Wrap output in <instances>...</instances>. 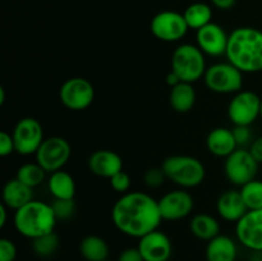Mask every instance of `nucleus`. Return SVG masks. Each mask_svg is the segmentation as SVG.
<instances>
[{
  "instance_id": "18",
  "label": "nucleus",
  "mask_w": 262,
  "mask_h": 261,
  "mask_svg": "<svg viewBox=\"0 0 262 261\" xmlns=\"http://www.w3.org/2000/svg\"><path fill=\"white\" fill-rule=\"evenodd\" d=\"M216 209L220 216L227 222L237 223L248 211L239 191L229 189L223 192L216 202Z\"/></svg>"
},
{
  "instance_id": "6",
  "label": "nucleus",
  "mask_w": 262,
  "mask_h": 261,
  "mask_svg": "<svg viewBox=\"0 0 262 261\" xmlns=\"http://www.w3.org/2000/svg\"><path fill=\"white\" fill-rule=\"evenodd\" d=\"M205 84L215 94H237L242 91L243 72L232 63H215L206 69L204 76Z\"/></svg>"
},
{
  "instance_id": "25",
  "label": "nucleus",
  "mask_w": 262,
  "mask_h": 261,
  "mask_svg": "<svg viewBox=\"0 0 262 261\" xmlns=\"http://www.w3.org/2000/svg\"><path fill=\"white\" fill-rule=\"evenodd\" d=\"M79 253L86 261H104L109 258V246L99 235H87L79 243Z\"/></svg>"
},
{
  "instance_id": "16",
  "label": "nucleus",
  "mask_w": 262,
  "mask_h": 261,
  "mask_svg": "<svg viewBox=\"0 0 262 261\" xmlns=\"http://www.w3.org/2000/svg\"><path fill=\"white\" fill-rule=\"evenodd\" d=\"M137 247L145 261H169L173 253L170 238L159 229L140 238Z\"/></svg>"
},
{
  "instance_id": "34",
  "label": "nucleus",
  "mask_w": 262,
  "mask_h": 261,
  "mask_svg": "<svg viewBox=\"0 0 262 261\" xmlns=\"http://www.w3.org/2000/svg\"><path fill=\"white\" fill-rule=\"evenodd\" d=\"M17 258V247L14 242L8 238L0 240V261H15Z\"/></svg>"
},
{
  "instance_id": "2",
  "label": "nucleus",
  "mask_w": 262,
  "mask_h": 261,
  "mask_svg": "<svg viewBox=\"0 0 262 261\" xmlns=\"http://www.w3.org/2000/svg\"><path fill=\"white\" fill-rule=\"evenodd\" d=\"M228 61L243 73L262 72V31L253 27H238L229 33Z\"/></svg>"
},
{
  "instance_id": "32",
  "label": "nucleus",
  "mask_w": 262,
  "mask_h": 261,
  "mask_svg": "<svg viewBox=\"0 0 262 261\" xmlns=\"http://www.w3.org/2000/svg\"><path fill=\"white\" fill-rule=\"evenodd\" d=\"M233 136L235 138L238 148H243L245 146L251 145V140H252V133H251L250 125H234L232 128Z\"/></svg>"
},
{
  "instance_id": "14",
  "label": "nucleus",
  "mask_w": 262,
  "mask_h": 261,
  "mask_svg": "<svg viewBox=\"0 0 262 261\" xmlns=\"http://www.w3.org/2000/svg\"><path fill=\"white\" fill-rule=\"evenodd\" d=\"M235 234L239 243L252 252L262 251V209L248 210L237 222Z\"/></svg>"
},
{
  "instance_id": "37",
  "label": "nucleus",
  "mask_w": 262,
  "mask_h": 261,
  "mask_svg": "<svg viewBox=\"0 0 262 261\" xmlns=\"http://www.w3.org/2000/svg\"><path fill=\"white\" fill-rule=\"evenodd\" d=\"M250 153L258 164H262V136L252 141L250 145Z\"/></svg>"
},
{
  "instance_id": "15",
  "label": "nucleus",
  "mask_w": 262,
  "mask_h": 261,
  "mask_svg": "<svg viewBox=\"0 0 262 261\" xmlns=\"http://www.w3.org/2000/svg\"><path fill=\"white\" fill-rule=\"evenodd\" d=\"M196 41L205 55L222 56L227 54L229 35L222 26L211 22L196 31Z\"/></svg>"
},
{
  "instance_id": "21",
  "label": "nucleus",
  "mask_w": 262,
  "mask_h": 261,
  "mask_svg": "<svg viewBox=\"0 0 262 261\" xmlns=\"http://www.w3.org/2000/svg\"><path fill=\"white\" fill-rule=\"evenodd\" d=\"M237 255V245L228 235H216L206 246L207 261H235Z\"/></svg>"
},
{
  "instance_id": "19",
  "label": "nucleus",
  "mask_w": 262,
  "mask_h": 261,
  "mask_svg": "<svg viewBox=\"0 0 262 261\" xmlns=\"http://www.w3.org/2000/svg\"><path fill=\"white\" fill-rule=\"evenodd\" d=\"M206 146L210 154L217 158H228L238 148L232 129L217 127L210 130L206 138Z\"/></svg>"
},
{
  "instance_id": "11",
  "label": "nucleus",
  "mask_w": 262,
  "mask_h": 261,
  "mask_svg": "<svg viewBox=\"0 0 262 261\" xmlns=\"http://www.w3.org/2000/svg\"><path fill=\"white\" fill-rule=\"evenodd\" d=\"M15 153L19 155H35L43 142V128L35 118H22L13 129Z\"/></svg>"
},
{
  "instance_id": "44",
  "label": "nucleus",
  "mask_w": 262,
  "mask_h": 261,
  "mask_svg": "<svg viewBox=\"0 0 262 261\" xmlns=\"http://www.w3.org/2000/svg\"><path fill=\"white\" fill-rule=\"evenodd\" d=\"M104 261H113V260H109V258H107V260H104Z\"/></svg>"
},
{
  "instance_id": "39",
  "label": "nucleus",
  "mask_w": 262,
  "mask_h": 261,
  "mask_svg": "<svg viewBox=\"0 0 262 261\" xmlns=\"http://www.w3.org/2000/svg\"><path fill=\"white\" fill-rule=\"evenodd\" d=\"M181 78H179L178 76H177L176 73H174L173 71H170L168 73V76H166V83L169 84V86H170V89L171 87H174V86H177V84L178 83H181Z\"/></svg>"
},
{
  "instance_id": "12",
  "label": "nucleus",
  "mask_w": 262,
  "mask_h": 261,
  "mask_svg": "<svg viewBox=\"0 0 262 261\" xmlns=\"http://www.w3.org/2000/svg\"><path fill=\"white\" fill-rule=\"evenodd\" d=\"M261 99L253 91H239L228 105V117L234 125H251L260 117Z\"/></svg>"
},
{
  "instance_id": "23",
  "label": "nucleus",
  "mask_w": 262,
  "mask_h": 261,
  "mask_svg": "<svg viewBox=\"0 0 262 261\" xmlns=\"http://www.w3.org/2000/svg\"><path fill=\"white\" fill-rule=\"evenodd\" d=\"M169 102L171 109L177 113H188L196 104V91L192 83L181 82L177 86L171 87Z\"/></svg>"
},
{
  "instance_id": "17",
  "label": "nucleus",
  "mask_w": 262,
  "mask_h": 261,
  "mask_svg": "<svg viewBox=\"0 0 262 261\" xmlns=\"http://www.w3.org/2000/svg\"><path fill=\"white\" fill-rule=\"evenodd\" d=\"M89 169L92 174L110 179L123 170V160L112 150H97L89 158Z\"/></svg>"
},
{
  "instance_id": "26",
  "label": "nucleus",
  "mask_w": 262,
  "mask_h": 261,
  "mask_svg": "<svg viewBox=\"0 0 262 261\" xmlns=\"http://www.w3.org/2000/svg\"><path fill=\"white\" fill-rule=\"evenodd\" d=\"M183 15L189 30L199 31L204 26L211 23L212 9L206 3L196 2L186 8Z\"/></svg>"
},
{
  "instance_id": "22",
  "label": "nucleus",
  "mask_w": 262,
  "mask_h": 261,
  "mask_svg": "<svg viewBox=\"0 0 262 261\" xmlns=\"http://www.w3.org/2000/svg\"><path fill=\"white\" fill-rule=\"evenodd\" d=\"M48 187L54 199H74V194H76L74 178L63 169L51 173V176L49 177Z\"/></svg>"
},
{
  "instance_id": "31",
  "label": "nucleus",
  "mask_w": 262,
  "mask_h": 261,
  "mask_svg": "<svg viewBox=\"0 0 262 261\" xmlns=\"http://www.w3.org/2000/svg\"><path fill=\"white\" fill-rule=\"evenodd\" d=\"M165 179L166 176L161 168H150L143 176V182L148 188H159Z\"/></svg>"
},
{
  "instance_id": "27",
  "label": "nucleus",
  "mask_w": 262,
  "mask_h": 261,
  "mask_svg": "<svg viewBox=\"0 0 262 261\" xmlns=\"http://www.w3.org/2000/svg\"><path fill=\"white\" fill-rule=\"evenodd\" d=\"M15 178L25 183L26 186L35 188L40 186L46 178V170L37 163H27L23 164L18 168Z\"/></svg>"
},
{
  "instance_id": "29",
  "label": "nucleus",
  "mask_w": 262,
  "mask_h": 261,
  "mask_svg": "<svg viewBox=\"0 0 262 261\" xmlns=\"http://www.w3.org/2000/svg\"><path fill=\"white\" fill-rule=\"evenodd\" d=\"M239 192L248 210L262 209V181L253 179L241 187Z\"/></svg>"
},
{
  "instance_id": "40",
  "label": "nucleus",
  "mask_w": 262,
  "mask_h": 261,
  "mask_svg": "<svg viewBox=\"0 0 262 261\" xmlns=\"http://www.w3.org/2000/svg\"><path fill=\"white\" fill-rule=\"evenodd\" d=\"M7 212H8V207L5 206L4 204L0 205V227H4L5 223H7Z\"/></svg>"
},
{
  "instance_id": "13",
  "label": "nucleus",
  "mask_w": 262,
  "mask_h": 261,
  "mask_svg": "<svg viewBox=\"0 0 262 261\" xmlns=\"http://www.w3.org/2000/svg\"><path fill=\"white\" fill-rule=\"evenodd\" d=\"M158 202L161 217L169 222L184 219L191 214L194 206L193 197L184 189L169 191Z\"/></svg>"
},
{
  "instance_id": "36",
  "label": "nucleus",
  "mask_w": 262,
  "mask_h": 261,
  "mask_svg": "<svg viewBox=\"0 0 262 261\" xmlns=\"http://www.w3.org/2000/svg\"><path fill=\"white\" fill-rule=\"evenodd\" d=\"M117 261H145V260H143L138 247H128L119 253Z\"/></svg>"
},
{
  "instance_id": "3",
  "label": "nucleus",
  "mask_w": 262,
  "mask_h": 261,
  "mask_svg": "<svg viewBox=\"0 0 262 261\" xmlns=\"http://www.w3.org/2000/svg\"><path fill=\"white\" fill-rule=\"evenodd\" d=\"M14 228L20 235L30 240L54 232L58 219H56L51 204L32 200L20 209L15 210Z\"/></svg>"
},
{
  "instance_id": "4",
  "label": "nucleus",
  "mask_w": 262,
  "mask_h": 261,
  "mask_svg": "<svg viewBox=\"0 0 262 261\" xmlns=\"http://www.w3.org/2000/svg\"><path fill=\"white\" fill-rule=\"evenodd\" d=\"M166 179L183 188H194L204 182L206 169L201 160L189 155H173L161 164Z\"/></svg>"
},
{
  "instance_id": "30",
  "label": "nucleus",
  "mask_w": 262,
  "mask_h": 261,
  "mask_svg": "<svg viewBox=\"0 0 262 261\" xmlns=\"http://www.w3.org/2000/svg\"><path fill=\"white\" fill-rule=\"evenodd\" d=\"M51 207L54 210L56 219L58 220H68L76 212V202L74 199L61 200V199H54L51 202Z\"/></svg>"
},
{
  "instance_id": "24",
  "label": "nucleus",
  "mask_w": 262,
  "mask_h": 261,
  "mask_svg": "<svg viewBox=\"0 0 262 261\" xmlns=\"http://www.w3.org/2000/svg\"><path fill=\"white\" fill-rule=\"evenodd\" d=\"M189 230L196 238L209 242L220 234V224L212 215L197 214L191 219Z\"/></svg>"
},
{
  "instance_id": "41",
  "label": "nucleus",
  "mask_w": 262,
  "mask_h": 261,
  "mask_svg": "<svg viewBox=\"0 0 262 261\" xmlns=\"http://www.w3.org/2000/svg\"><path fill=\"white\" fill-rule=\"evenodd\" d=\"M250 261H262V251H255V252H252Z\"/></svg>"
},
{
  "instance_id": "42",
  "label": "nucleus",
  "mask_w": 262,
  "mask_h": 261,
  "mask_svg": "<svg viewBox=\"0 0 262 261\" xmlns=\"http://www.w3.org/2000/svg\"><path fill=\"white\" fill-rule=\"evenodd\" d=\"M5 101V90L3 87H0V105L4 104Z\"/></svg>"
},
{
  "instance_id": "5",
  "label": "nucleus",
  "mask_w": 262,
  "mask_h": 261,
  "mask_svg": "<svg viewBox=\"0 0 262 261\" xmlns=\"http://www.w3.org/2000/svg\"><path fill=\"white\" fill-rule=\"evenodd\" d=\"M206 69L205 54L197 45L182 44L174 50L171 56V71L182 82L193 83L199 81L205 76Z\"/></svg>"
},
{
  "instance_id": "7",
  "label": "nucleus",
  "mask_w": 262,
  "mask_h": 261,
  "mask_svg": "<svg viewBox=\"0 0 262 261\" xmlns=\"http://www.w3.org/2000/svg\"><path fill=\"white\" fill-rule=\"evenodd\" d=\"M150 30L158 40L164 42H176L187 35L189 27L184 19L183 13L163 10L154 15L150 23Z\"/></svg>"
},
{
  "instance_id": "1",
  "label": "nucleus",
  "mask_w": 262,
  "mask_h": 261,
  "mask_svg": "<svg viewBox=\"0 0 262 261\" xmlns=\"http://www.w3.org/2000/svg\"><path fill=\"white\" fill-rule=\"evenodd\" d=\"M112 219L119 232L140 240L158 229L163 217L159 202L154 197L135 191L127 192L117 200L112 209Z\"/></svg>"
},
{
  "instance_id": "10",
  "label": "nucleus",
  "mask_w": 262,
  "mask_h": 261,
  "mask_svg": "<svg viewBox=\"0 0 262 261\" xmlns=\"http://www.w3.org/2000/svg\"><path fill=\"white\" fill-rule=\"evenodd\" d=\"M72 148L68 141L63 137L45 138L42 145L35 154L36 163L40 164L46 173H54L63 169L71 158Z\"/></svg>"
},
{
  "instance_id": "28",
  "label": "nucleus",
  "mask_w": 262,
  "mask_h": 261,
  "mask_svg": "<svg viewBox=\"0 0 262 261\" xmlns=\"http://www.w3.org/2000/svg\"><path fill=\"white\" fill-rule=\"evenodd\" d=\"M59 245H60V240H59V235L55 232L48 233V234L32 240L33 252L38 257L42 258L51 257L58 251Z\"/></svg>"
},
{
  "instance_id": "38",
  "label": "nucleus",
  "mask_w": 262,
  "mask_h": 261,
  "mask_svg": "<svg viewBox=\"0 0 262 261\" xmlns=\"http://www.w3.org/2000/svg\"><path fill=\"white\" fill-rule=\"evenodd\" d=\"M237 0H211V4L216 9L220 10H229L235 5Z\"/></svg>"
},
{
  "instance_id": "43",
  "label": "nucleus",
  "mask_w": 262,
  "mask_h": 261,
  "mask_svg": "<svg viewBox=\"0 0 262 261\" xmlns=\"http://www.w3.org/2000/svg\"><path fill=\"white\" fill-rule=\"evenodd\" d=\"M260 117L262 118V99H261V109H260Z\"/></svg>"
},
{
  "instance_id": "20",
  "label": "nucleus",
  "mask_w": 262,
  "mask_h": 261,
  "mask_svg": "<svg viewBox=\"0 0 262 261\" xmlns=\"http://www.w3.org/2000/svg\"><path fill=\"white\" fill-rule=\"evenodd\" d=\"M3 204L12 210H18L33 200L32 188L17 178L8 181L3 187Z\"/></svg>"
},
{
  "instance_id": "9",
  "label": "nucleus",
  "mask_w": 262,
  "mask_h": 261,
  "mask_svg": "<svg viewBox=\"0 0 262 261\" xmlns=\"http://www.w3.org/2000/svg\"><path fill=\"white\" fill-rule=\"evenodd\" d=\"M59 99L67 109L81 112L94 102L95 89L89 79L73 77L61 84L59 90Z\"/></svg>"
},
{
  "instance_id": "8",
  "label": "nucleus",
  "mask_w": 262,
  "mask_h": 261,
  "mask_svg": "<svg viewBox=\"0 0 262 261\" xmlns=\"http://www.w3.org/2000/svg\"><path fill=\"white\" fill-rule=\"evenodd\" d=\"M258 163L250 150L237 148L234 153L225 158L224 171L229 182L234 186H245L248 182L256 179Z\"/></svg>"
},
{
  "instance_id": "35",
  "label": "nucleus",
  "mask_w": 262,
  "mask_h": 261,
  "mask_svg": "<svg viewBox=\"0 0 262 261\" xmlns=\"http://www.w3.org/2000/svg\"><path fill=\"white\" fill-rule=\"evenodd\" d=\"M15 151V145L14 140H13V136L10 133L2 130L0 132V155L3 158H7V156L12 155Z\"/></svg>"
},
{
  "instance_id": "33",
  "label": "nucleus",
  "mask_w": 262,
  "mask_h": 261,
  "mask_svg": "<svg viewBox=\"0 0 262 261\" xmlns=\"http://www.w3.org/2000/svg\"><path fill=\"white\" fill-rule=\"evenodd\" d=\"M109 181L112 188L115 192H119V193H127V191L130 187V177L123 170L115 174L114 177H112Z\"/></svg>"
}]
</instances>
